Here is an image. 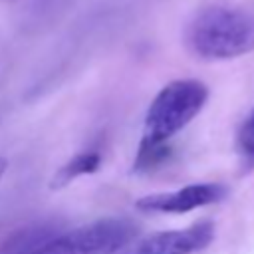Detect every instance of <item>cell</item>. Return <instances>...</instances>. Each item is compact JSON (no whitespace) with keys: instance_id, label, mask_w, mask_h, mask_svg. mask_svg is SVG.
I'll list each match as a JSON object with an SVG mask.
<instances>
[{"instance_id":"obj_5","label":"cell","mask_w":254,"mask_h":254,"mask_svg":"<svg viewBox=\"0 0 254 254\" xmlns=\"http://www.w3.org/2000/svg\"><path fill=\"white\" fill-rule=\"evenodd\" d=\"M224 194H226V189L220 183H196V185H187L177 190L141 196L135 202V206L143 212L181 214V212H189V210H194L206 204H214L222 200Z\"/></svg>"},{"instance_id":"obj_3","label":"cell","mask_w":254,"mask_h":254,"mask_svg":"<svg viewBox=\"0 0 254 254\" xmlns=\"http://www.w3.org/2000/svg\"><path fill=\"white\" fill-rule=\"evenodd\" d=\"M137 236V226L125 218H101L67 232H58L32 254H119Z\"/></svg>"},{"instance_id":"obj_1","label":"cell","mask_w":254,"mask_h":254,"mask_svg":"<svg viewBox=\"0 0 254 254\" xmlns=\"http://www.w3.org/2000/svg\"><path fill=\"white\" fill-rule=\"evenodd\" d=\"M185 44L200 60H232L254 52V16L232 6H206L185 28Z\"/></svg>"},{"instance_id":"obj_7","label":"cell","mask_w":254,"mask_h":254,"mask_svg":"<svg viewBox=\"0 0 254 254\" xmlns=\"http://www.w3.org/2000/svg\"><path fill=\"white\" fill-rule=\"evenodd\" d=\"M99 167H101V155H99V151H81V153L73 155L69 161H65L56 171V175L52 177L50 187L52 189H64L71 181H75L77 177L95 173Z\"/></svg>"},{"instance_id":"obj_6","label":"cell","mask_w":254,"mask_h":254,"mask_svg":"<svg viewBox=\"0 0 254 254\" xmlns=\"http://www.w3.org/2000/svg\"><path fill=\"white\" fill-rule=\"evenodd\" d=\"M60 232L58 222H38L16 230L0 244V254H32Z\"/></svg>"},{"instance_id":"obj_8","label":"cell","mask_w":254,"mask_h":254,"mask_svg":"<svg viewBox=\"0 0 254 254\" xmlns=\"http://www.w3.org/2000/svg\"><path fill=\"white\" fill-rule=\"evenodd\" d=\"M236 149L244 169H254V109L242 121L236 135Z\"/></svg>"},{"instance_id":"obj_4","label":"cell","mask_w":254,"mask_h":254,"mask_svg":"<svg viewBox=\"0 0 254 254\" xmlns=\"http://www.w3.org/2000/svg\"><path fill=\"white\" fill-rule=\"evenodd\" d=\"M214 238V224L208 220L196 222L179 230H165L143 240L131 242L119 254H194L206 248Z\"/></svg>"},{"instance_id":"obj_9","label":"cell","mask_w":254,"mask_h":254,"mask_svg":"<svg viewBox=\"0 0 254 254\" xmlns=\"http://www.w3.org/2000/svg\"><path fill=\"white\" fill-rule=\"evenodd\" d=\"M6 169H8V161H6L4 157H0V179L4 177V173H6Z\"/></svg>"},{"instance_id":"obj_2","label":"cell","mask_w":254,"mask_h":254,"mask_svg":"<svg viewBox=\"0 0 254 254\" xmlns=\"http://www.w3.org/2000/svg\"><path fill=\"white\" fill-rule=\"evenodd\" d=\"M206 99L208 87L198 79H175L167 83L155 95L145 113V127L139 147H169V141L202 111Z\"/></svg>"}]
</instances>
